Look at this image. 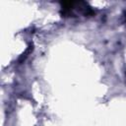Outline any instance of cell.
<instances>
[{
  "mask_svg": "<svg viewBox=\"0 0 126 126\" xmlns=\"http://www.w3.org/2000/svg\"><path fill=\"white\" fill-rule=\"evenodd\" d=\"M80 11L84 16H90L94 15V11L92 8L89 6L87 2H74V1H69V2H61V10L60 14L62 17H74L75 12Z\"/></svg>",
  "mask_w": 126,
  "mask_h": 126,
  "instance_id": "obj_1",
  "label": "cell"
},
{
  "mask_svg": "<svg viewBox=\"0 0 126 126\" xmlns=\"http://www.w3.org/2000/svg\"><path fill=\"white\" fill-rule=\"evenodd\" d=\"M125 20H126V13H125Z\"/></svg>",
  "mask_w": 126,
  "mask_h": 126,
  "instance_id": "obj_2",
  "label": "cell"
}]
</instances>
